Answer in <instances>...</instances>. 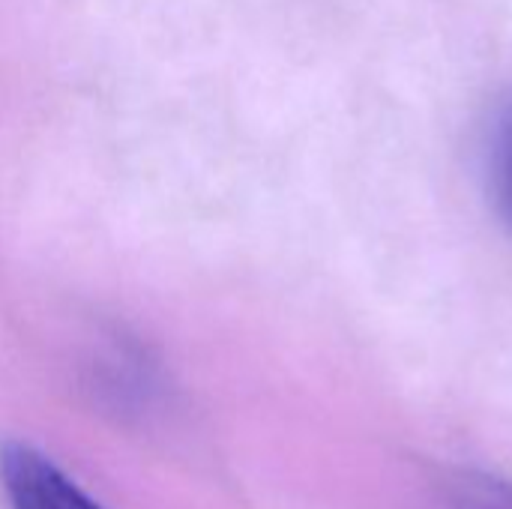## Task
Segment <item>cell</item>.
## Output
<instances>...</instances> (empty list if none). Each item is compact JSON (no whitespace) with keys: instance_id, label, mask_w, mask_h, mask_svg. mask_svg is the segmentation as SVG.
Returning <instances> with one entry per match:
<instances>
[{"instance_id":"7a4b0ae2","label":"cell","mask_w":512,"mask_h":509,"mask_svg":"<svg viewBox=\"0 0 512 509\" xmlns=\"http://www.w3.org/2000/svg\"><path fill=\"white\" fill-rule=\"evenodd\" d=\"M483 177L498 219L512 234V93L489 114L483 132Z\"/></svg>"},{"instance_id":"6da1fadb","label":"cell","mask_w":512,"mask_h":509,"mask_svg":"<svg viewBox=\"0 0 512 509\" xmlns=\"http://www.w3.org/2000/svg\"><path fill=\"white\" fill-rule=\"evenodd\" d=\"M0 480L12 509H102L48 456L27 444H6Z\"/></svg>"},{"instance_id":"277c9868","label":"cell","mask_w":512,"mask_h":509,"mask_svg":"<svg viewBox=\"0 0 512 509\" xmlns=\"http://www.w3.org/2000/svg\"><path fill=\"white\" fill-rule=\"evenodd\" d=\"M438 509H512V483L489 474H459L444 486Z\"/></svg>"},{"instance_id":"3957f363","label":"cell","mask_w":512,"mask_h":509,"mask_svg":"<svg viewBox=\"0 0 512 509\" xmlns=\"http://www.w3.org/2000/svg\"><path fill=\"white\" fill-rule=\"evenodd\" d=\"M102 378L99 390L117 405V408H150L159 393V378L150 360L132 348V345H114L99 360Z\"/></svg>"}]
</instances>
